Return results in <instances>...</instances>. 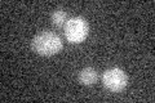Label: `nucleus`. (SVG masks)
<instances>
[{
    "instance_id": "1",
    "label": "nucleus",
    "mask_w": 155,
    "mask_h": 103,
    "mask_svg": "<svg viewBox=\"0 0 155 103\" xmlns=\"http://www.w3.org/2000/svg\"><path fill=\"white\" fill-rule=\"evenodd\" d=\"M32 49L40 56H53L62 49V40L52 31H41L32 39Z\"/></svg>"
},
{
    "instance_id": "2",
    "label": "nucleus",
    "mask_w": 155,
    "mask_h": 103,
    "mask_svg": "<svg viewBox=\"0 0 155 103\" xmlns=\"http://www.w3.org/2000/svg\"><path fill=\"white\" fill-rule=\"evenodd\" d=\"M65 37L71 44H80L89 32L88 22L83 17H71L65 23Z\"/></svg>"
},
{
    "instance_id": "5",
    "label": "nucleus",
    "mask_w": 155,
    "mask_h": 103,
    "mask_svg": "<svg viewBox=\"0 0 155 103\" xmlns=\"http://www.w3.org/2000/svg\"><path fill=\"white\" fill-rule=\"evenodd\" d=\"M67 22V14L64 9H56L52 14V23L57 27L65 26V23Z\"/></svg>"
},
{
    "instance_id": "3",
    "label": "nucleus",
    "mask_w": 155,
    "mask_h": 103,
    "mask_svg": "<svg viewBox=\"0 0 155 103\" xmlns=\"http://www.w3.org/2000/svg\"><path fill=\"white\" fill-rule=\"evenodd\" d=\"M102 84L106 89L111 92H120L127 86L128 76L123 70H120L118 67L109 68L102 75Z\"/></svg>"
},
{
    "instance_id": "4",
    "label": "nucleus",
    "mask_w": 155,
    "mask_h": 103,
    "mask_svg": "<svg viewBox=\"0 0 155 103\" xmlns=\"http://www.w3.org/2000/svg\"><path fill=\"white\" fill-rule=\"evenodd\" d=\"M79 81L83 85H93L97 81V71L92 67H85L79 72Z\"/></svg>"
}]
</instances>
